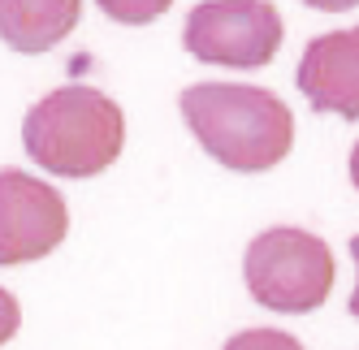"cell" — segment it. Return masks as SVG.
Instances as JSON below:
<instances>
[{"instance_id":"cell-4","label":"cell","mask_w":359,"mask_h":350,"mask_svg":"<svg viewBox=\"0 0 359 350\" xmlns=\"http://www.w3.org/2000/svg\"><path fill=\"white\" fill-rule=\"evenodd\" d=\"M281 35L286 27L269 0H203L187 18L182 43L195 61L260 69L277 57Z\"/></svg>"},{"instance_id":"cell-13","label":"cell","mask_w":359,"mask_h":350,"mask_svg":"<svg viewBox=\"0 0 359 350\" xmlns=\"http://www.w3.org/2000/svg\"><path fill=\"white\" fill-rule=\"evenodd\" d=\"M351 182H355V190H359V143L351 147Z\"/></svg>"},{"instance_id":"cell-11","label":"cell","mask_w":359,"mask_h":350,"mask_svg":"<svg viewBox=\"0 0 359 350\" xmlns=\"http://www.w3.org/2000/svg\"><path fill=\"white\" fill-rule=\"evenodd\" d=\"M303 5H312V9H320V13H346V9L359 5V0H303Z\"/></svg>"},{"instance_id":"cell-2","label":"cell","mask_w":359,"mask_h":350,"mask_svg":"<svg viewBox=\"0 0 359 350\" xmlns=\"http://www.w3.org/2000/svg\"><path fill=\"white\" fill-rule=\"evenodd\" d=\"M126 143V117L95 87H57L22 121V147L57 178H95Z\"/></svg>"},{"instance_id":"cell-8","label":"cell","mask_w":359,"mask_h":350,"mask_svg":"<svg viewBox=\"0 0 359 350\" xmlns=\"http://www.w3.org/2000/svg\"><path fill=\"white\" fill-rule=\"evenodd\" d=\"M95 5L113 22H121V27H147V22H156L173 0H95Z\"/></svg>"},{"instance_id":"cell-7","label":"cell","mask_w":359,"mask_h":350,"mask_svg":"<svg viewBox=\"0 0 359 350\" xmlns=\"http://www.w3.org/2000/svg\"><path fill=\"white\" fill-rule=\"evenodd\" d=\"M83 18V0H0V39L13 52H48Z\"/></svg>"},{"instance_id":"cell-6","label":"cell","mask_w":359,"mask_h":350,"mask_svg":"<svg viewBox=\"0 0 359 350\" xmlns=\"http://www.w3.org/2000/svg\"><path fill=\"white\" fill-rule=\"evenodd\" d=\"M299 91L316 113L359 117V27L329 31L307 43L299 61Z\"/></svg>"},{"instance_id":"cell-12","label":"cell","mask_w":359,"mask_h":350,"mask_svg":"<svg viewBox=\"0 0 359 350\" xmlns=\"http://www.w3.org/2000/svg\"><path fill=\"white\" fill-rule=\"evenodd\" d=\"M351 255H355V268H359V234L351 238ZM351 316L359 320V281H355V294H351Z\"/></svg>"},{"instance_id":"cell-9","label":"cell","mask_w":359,"mask_h":350,"mask_svg":"<svg viewBox=\"0 0 359 350\" xmlns=\"http://www.w3.org/2000/svg\"><path fill=\"white\" fill-rule=\"evenodd\" d=\"M225 350H303V342L281 333V329H247V333L229 337Z\"/></svg>"},{"instance_id":"cell-1","label":"cell","mask_w":359,"mask_h":350,"mask_svg":"<svg viewBox=\"0 0 359 350\" xmlns=\"http://www.w3.org/2000/svg\"><path fill=\"white\" fill-rule=\"evenodd\" d=\"M191 134L217 164L234 173H264L294 147V117L286 99L243 83H195L177 99Z\"/></svg>"},{"instance_id":"cell-5","label":"cell","mask_w":359,"mask_h":350,"mask_svg":"<svg viewBox=\"0 0 359 350\" xmlns=\"http://www.w3.org/2000/svg\"><path fill=\"white\" fill-rule=\"evenodd\" d=\"M69 234V208L57 186L22 169H0V268L57 251Z\"/></svg>"},{"instance_id":"cell-3","label":"cell","mask_w":359,"mask_h":350,"mask_svg":"<svg viewBox=\"0 0 359 350\" xmlns=\"http://www.w3.org/2000/svg\"><path fill=\"white\" fill-rule=\"evenodd\" d=\"M243 277L260 307L303 316L316 312L333 290V251L316 234L277 225V230L251 238L243 255Z\"/></svg>"},{"instance_id":"cell-10","label":"cell","mask_w":359,"mask_h":350,"mask_svg":"<svg viewBox=\"0 0 359 350\" xmlns=\"http://www.w3.org/2000/svg\"><path fill=\"white\" fill-rule=\"evenodd\" d=\"M22 329V307H18V298L0 286V346L13 342V333Z\"/></svg>"}]
</instances>
